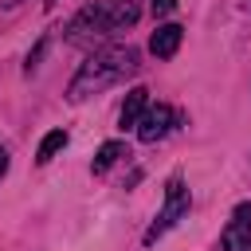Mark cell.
Masks as SVG:
<instances>
[{
  "instance_id": "cell-2",
  "label": "cell",
  "mask_w": 251,
  "mask_h": 251,
  "mask_svg": "<svg viewBox=\"0 0 251 251\" xmlns=\"http://www.w3.org/2000/svg\"><path fill=\"white\" fill-rule=\"evenodd\" d=\"M137 67H141V63H137V51H133L129 43H126V47H102V51H90L86 63L78 67V75L71 78L67 98H71V102H82V98H90V94H98V90L122 82V78L133 75Z\"/></svg>"
},
{
  "instance_id": "cell-4",
  "label": "cell",
  "mask_w": 251,
  "mask_h": 251,
  "mask_svg": "<svg viewBox=\"0 0 251 251\" xmlns=\"http://www.w3.org/2000/svg\"><path fill=\"white\" fill-rule=\"evenodd\" d=\"M173 126H176V110L165 106V102H157V106H149V110L141 114V122H137V137H141L145 145H153V141H161Z\"/></svg>"
},
{
  "instance_id": "cell-8",
  "label": "cell",
  "mask_w": 251,
  "mask_h": 251,
  "mask_svg": "<svg viewBox=\"0 0 251 251\" xmlns=\"http://www.w3.org/2000/svg\"><path fill=\"white\" fill-rule=\"evenodd\" d=\"M118 157H129V153H126V145H122V141H106V145L98 149V157H94V165H90V173H94V176H102V173H110V165H114Z\"/></svg>"
},
{
  "instance_id": "cell-7",
  "label": "cell",
  "mask_w": 251,
  "mask_h": 251,
  "mask_svg": "<svg viewBox=\"0 0 251 251\" xmlns=\"http://www.w3.org/2000/svg\"><path fill=\"white\" fill-rule=\"evenodd\" d=\"M145 110H149V90H145V86H133V90L126 94L122 114H118L122 129H137V122H141V114H145Z\"/></svg>"
},
{
  "instance_id": "cell-5",
  "label": "cell",
  "mask_w": 251,
  "mask_h": 251,
  "mask_svg": "<svg viewBox=\"0 0 251 251\" xmlns=\"http://www.w3.org/2000/svg\"><path fill=\"white\" fill-rule=\"evenodd\" d=\"M220 247L224 251H251V204H239L231 212V224L224 227Z\"/></svg>"
},
{
  "instance_id": "cell-3",
  "label": "cell",
  "mask_w": 251,
  "mask_h": 251,
  "mask_svg": "<svg viewBox=\"0 0 251 251\" xmlns=\"http://www.w3.org/2000/svg\"><path fill=\"white\" fill-rule=\"evenodd\" d=\"M188 204H192V200H188L184 180H180V176H173V180H169V188H165V208H161V212H157V220L145 227L141 243H145V247H153V243H157L173 224H180V216H188Z\"/></svg>"
},
{
  "instance_id": "cell-6",
  "label": "cell",
  "mask_w": 251,
  "mask_h": 251,
  "mask_svg": "<svg viewBox=\"0 0 251 251\" xmlns=\"http://www.w3.org/2000/svg\"><path fill=\"white\" fill-rule=\"evenodd\" d=\"M180 39H184V27H180V24H165V27H157V31H153L149 51H153L157 59H169V55H176Z\"/></svg>"
},
{
  "instance_id": "cell-12",
  "label": "cell",
  "mask_w": 251,
  "mask_h": 251,
  "mask_svg": "<svg viewBox=\"0 0 251 251\" xmlns=\"http://www.w3.org/2000/svg\"><path fill=\"white\" fill-rule=\"evenodd\" d=\"M47 4H55V0H47Z\"/></svg>"
},
{
  "instance_id": "cell-1",
  "label": "cell",
  "mask_w": 251,
  "mask_h": 251,
  "mask_svg": "<svg viewBox=\"0 0 251 251\" xmlns=\"http://www.w3.org/2000/svg\"><path fill=\"white\" fill-rule=\"evenodd\" d=\"M137 20H141V4L137 0H94V4H86L71 20L67 39L82 43V47H94V43H102V39L133 27Z\"/></svg>"
},
{
  "instance_id": "cell-11",
  "label": "cell",
  "mask_w": 251,
  "mask_h": 251,
  "mask_svg": "<svg viewBox=\"0 0 251 251\" xmlns=\"http://www.w3.org/2000/svg\"><path fill=\"white\" fill-rule=\"evenodd\" d=\"M4 173H8V153L0 149V176H4Z\"/></svg>"
},
{
  "instance_id": "cell-9",
  "label": "cell",
  "mask_w": 251,
  "mask_h": 251,
  "mask_svg": "<svg viewBox=\"0 0 251 251\" xmlns=\"http://www.w3.org/2000/svg\"><path fill=\"white\" fill-rule=\"evenodd\" d=\"M63 145H67V133H63V129H51V133L39 141V153H35V161H39V165H47V161H51V157H55Z\"/></svg>"
},
{
  "instance_id": "cell-10",
  "label": "cell",
  "mask_w": 251,
  "mask_h": 251,
  "mask_svg": "<svg viewBox=\"0 0 251 251\" xmlns=\"http://www.w3.org/2000/svg\"><path fill=\"white\" fill-rule=\"evenodd\" d=\"M149 4H153V12H157V16H169V12L176 8V0H149Z\"/></svg>"
}]
</instances>
